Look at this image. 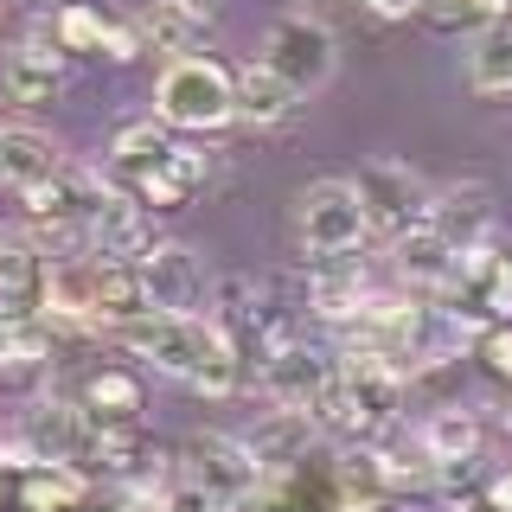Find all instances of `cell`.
Returning <instances> with one entry per match:
<instances>
[{
    "label": "cell",
    "instance_id": "obj_1",
    "mask_svg": "<svg viewBox=\"0 0 512 512\" xmlns=\"http://www.w3.org/2000/svg\"><path fill=\"white\" fill-rule=\"evenodd\" d=\"M154 116L167 128H192V135L237 122V77L218 58H199V52L167 58V71L154 84Z\"/></svg>",
    "mask_w": 512,
    "mask_h": 512
},
{
    "label": "cell",
    "instance_id": "obj_2",
    "mask_svg": "<svg viewBox=\"0 0 512 512\" xmlns=\"http://www.w3.org/2000/svg\"><path fill=\"white\" fill-rule=\"evenodd\" d=\"M372 237V224H365V205L352 180H314L301 186L295 199V244L308 263H333V256H352Z\"/></svg>",
    "mask_w": 512,
    "mask_h": 512
},
{
    "label": "cell",
    "instance_id": "obj_3",
    "mask_svg": "<svg viewBox=\"0 0 512 512\" xmlns=\"http://www.w3.org/2000/svg\"><path fill=\"white\" fill-rule=\"evenodd\" d=\"M256 64L276 71L295 96H314V90L333 84V71H340V45H333V32L320 26L314 13H282V20H269Z\"/></svg>",
    "mask_w": 512,
    "mask_h": 512
},
{
    "label": "cell",
    "instance_id": "obj_4",
    "mask_svg": "<svg viewBox=\"0 0 512 512\" xmlns=\"http://www.w3.org/2000/svg\"><path fill=\"white\" fill-rule=\"evenodd\" d=\"M180 480L205 487L224 512H237L256 487H263V474H256L244 436H224V429H199V436H186V448H180Z\"/></svg>",
    "mask_w": 512,
    "mask_h": 512
},
{
    "label": "cell",
    "instance_id": "obj_5",
    "mask_svg": "<svg viewBox=\"0 0 512 512\" xmlns=\"http://www.w3.org/2000/svg\"><path fill=\"white\" fill-rule=\"evenodd\" d=\"M135 276H141V295H148L154 314H205V301H212V269L180 237H160L135 263Z\"/></svg>",
    "mask_w": 512,
    "mask_h": 512
},
{
    "label": "cell",
    "instance_id": "obj_6",
    "mask_svg": "<svg viewBox=\"0 0 512 512\" xmlns=\"http://www.w3.org/2000/svg\"><path fill=\"white\" fill-rule=\"evenodd\" d=\"M352 192H359V205H365L372 237H404L410 224H423V212H429L423 173H410L404 160H365V167L352 173Z\"/></svg>",
    "mask_w": 512,
    "mask_h": 512
},
{
    "label": "cell",
    "instance_id": "obj_7",
    "mask_svg": "<svg viewBox=\"0 0 512 512\" xmlns=\"http://www.w3.org/2000/svg\"><path fill=\"white\" fill-rule=\"evenodd\" d=\"M256 384H263V397L276 410H301V416H308L320 397L340 384V359L320 352V346H308V340H288V346L269 352V359H256Z\"/></svg>",
    "mask_w": 512,
    "mask_h": 512
},
{
    "label": "cell",
    "instance_id": "obj_8",
    "mask_svg": "<svg viewBox=\"0 0 512 512\" xmlns=\"http://www.w3.org/2000/svg\"><path fill=\"white\" fill-rule=\"evenodd\" d=\"M205 333H212L205 314H141V320H128V327H116V340L135 352V359H148L160 378H186L192 384Z\"/></svg>",
    "mask_w": 512,
    "mask_h": 512
},
{
    "label": "cell",
    "instance_id": "obj_9",
    "mask_svg": "<svg viewBox=\"0 0 512 512\" xmlns=\"http://www.w3.org/2000/svg\"><path fill=\"white\" fill-rule=\"evenodd\" d=\"M244 448H250V461H256L263 480H288V474L308 468V455L320 448V429H314V416H301V410H263L256 429H244Z\"/></svg>",
    "mask_w": 512,
    "mask_h": 512
},
{
    "label": "cell",
    "instance_id": "obj_10",
    "mask_svg": "<svg viewBox=\"0 0 512 512\" xmlns=\"http://www.w3.org/2000/svg\"><path fill=\"white\" fill-rule=\"evenodd\" d=\"M423 224L442 237L448 250H474L493 237V192L480 180H448V186H429V212Z\"/></svg>",
    "mask_w": 512,
    "mask_h": 512
},
{
    "label": "cell",
    "instance_id": "obj_11",
    "mask_svg": "<svg viewBox=\"0 0 512 512\" xmlns=\"http://www.w3.org/2000/svg\"><path fill=\"white\" fill-rule=\"evenodd\" d=\"M160 244L154 218L135 192H103V205L90 212V256H116V263H141Z\"/></svg>",
    "mask_w": 512,
    "mask_h": 512
},
{
    "label": "cell",
    "instance_id": "obj_12",
    "mask_svg": "<svg viewBox=\"0 0 512 512\" xmlns=\"http://www.w3.org/2000/svg\"><path fill=\"white\" fill-rule=\"evenodd\" d=\"M141 39H148V52H167V58H192V45L212 32V7L205 0H148V7L135 13Z\"/></svg>",
    "mask_w": 512,
    "mask_h": 512
},
{
    "label": "cell",
    "instance_id": "obj_13",
    "mask_svg": "<svg viewBox=\"0 0 512 512\" xmlns=\"http://www.w3.org/2000/svg\"><path fill=\"white\" fill-rule=\"evenodd\" d=\"M39 288H45L39 244L0 231V320H39Z\"/></svg>",
    "mask_w": 512,
    "mask_h": 512
},
{
    "label": "cell",
    "instance_id": "obj_14",
    "mask_svg": "<svg viewBox=\"0 0 512 512\" xmlns=\"http://www.w3.org/2000/svg\"><path fill=\"white\" fill-rule=\"evenodd\" d=\"M64 173V148L45 128H0V180L13 192H32Z\"/></svg>",
    "mask_w": 512,
    "mask_h": 512
},
{
    "label": "cell",
    "instance_id": "obj_15",
    "mask_svg": "<svg viewBox=\"0 0 512 512\" xmlns=\"http://www.w3.org/2000/svg\"><path fill=\"white\" fill-rule=\"evenodd\" d=\"M173 154V128L160 122V116H135V122H122L116 128V141H109V192H122V180H135V173H148L160 167V160Z\"/></svg>",
    "mask_w": 512,
    "mask_h": 512
},
{
    "label": "cell",
    "instance_id": "obj_16",
    "mask_svg": "<svg viewBox=\"0 0 512 512\" xmlns=\"http://www.w3.org/2000/svg\"><path fill=\"white\" fill-rule=\"evenodd\" d=\"M461 64H468V90L474 96H512V20L474 26Z\"/></svg>",
    "mask_w": 512,
    "mask_h": 512
},
{
    "label": "cell",
    "instance_id": "obj_17",
    "mask_svg": "<svg viewBox=\"0 0 512 512\" xmlns=\"http://www.w3.org/2000/svg\"><path fill=\"white\" fill-rule=\"evenodd\" d=\"M391 269L410 288H448L455 282V250H448L429 224H410L404 237H391Z\"/></svg>",
    "mask_w": 512,
    "mask_h": 512
},
{
    "label": "cell",
    "instance_id": "obj_18",
    "mask_svg": "<svg viewBox=\"0 0 512 512\" xmlns=\"http://www.w3.org/2000/svg\"><path fill=\"white\" fill-rule=\"evenodd\" d=\"M416 448H423L429 461H480V416L461 410V404H436L423 416V429H416Z\"/></svg>",
    "mask_w": 512,
    "mask_h": 512
},
{
    "label": "cell",
    "instance_id": "obj_19",
    "mask_svg": "<svg viewBox=\"0 0 512 512\" xmlns=\"http://www.w3.org/2000/svg\"><path fill=\"white\" fill-rule=\"evenodd\" d=\"M90 500V474L77 461H39L20 474V512H77Z\"/></svg>",
    "mask_w": 512,
    "mask_h": 512
},
{
    "label": "cell",
    "instance_id": "obj_20",
    "mask_svg": "<svg viewBox=\"0 0 512 512\" xmlns=\"http://www.w3.org/2000/svg\"><path fill=\"white\" fill-rule=\"evenodd\" d=\"M58 90H64V58L26 52V45L0 58V96H7V103L39 109V103H58Z\"/></svg>",
    "mask_w": 512,
    "mask_h": 512
},
{
    "label": "cell",
    "instance_id": "obj_21",
    "mask_svg": "<svg viewBox=\"0 0 512 512\" xmlns=\"http://www.w3.org/2000/svg\"><path fill=\"white\" fill-rule=\"evenodd\" d=\"M77 404H84L96 423H141V378L122 372V365H103V372L84 378Z\"/></svg>",
    "mask_w": 512,
    "mask_h": 512
},
{
    "label": "cell",
    "instance_id": "obj_22",
    "mask_svg": "<svg viewBox=\"0 0 512 512\" xmlns=\"http://www.w3.org/2000/svg\"><path fill=\"white\" fill-rule=\"evenodd\" d=\"M301 96L282 84L276 71H263V64H250V71H237V122H256V128H276L295 116Z\"/></svg>",
    "mask_w": 512,
    "mask_h": 512
},
{
    "label": "cell",
    "instance_id": "obj_23",
    "mask_svg": "<svg viewBox=\"0 0 512 512\" xmlns=\"http://www.w3.org/2000/svg\"><path fill=\"white\" fill-rule=\"evenodd\" d=\"M205 327H212V320H205ZM244 365H250V359L212 327V333H205L199 365H192V391H205V397H237V384H244Z\"/></svg>",
    "mask_w": 512,
    "mask_h": 512
},
{
    "label": "cell",
    "instance_id": "obj_24",
    "mask_svg": "<svg viewBox=\"0 0 512 512\" xmlns=\"http://www.w3.org/2000/svg\"><path fill=\"white\" fill-rule=\"evenodd\" d=\"M52 26H58V45H64V52H103V26H109V13L84 7V0H64V7L52 13Z\"/></svg>",
    "mask_w": 512,
    "mask_h": 512
},
{
    "label": "cell",
    "instance_id": "obj_25",
    "mask_svg": "<svg viewBox=\"0 0 512 512\" xmlns=\"http://www.w3.org/2000/svg\"><path fill=\"white\" fill-rule=\"evenodd\" d=\"M160 173H167V180L180 186V192H192V186H205V173H212V160H205L199 148H180V141H173V154L160 160Z\"/></svg>",
    "mask_w": 512,
    "mask_h": 512
},
{
    "label": "cell",
    "instance_id": "obj_26",
    "mask_svg": "<svg viewBox=\"0 0 512 512\" xmlns=\"http://www.w3.org/2000/svg\"><path fill=\"white\" fill-rule=\"evenodd\" d=\"M141 52H148V39H141L135 20H109V26H103V58H109V64H135Z\"/></svg>",
    "mask_w": 512,
    "mask_h": 512
},
{
    "label": "cell",
    "instance_id": "obj_27",
    "mask_svg": "<svg viewBox=\"0 0 512 512\" xmlns=\"http://www.w3.org/2000/svg\"><path fill=\"white\" fill-rule=\"evenodd\" d=\"M480 359H487L493 378H512V320H500V327L480 333Z\"/></svg>",
    "mask_w": 512,
    "mask_h": 512
},
{
    "label": "cell",
    "instance_id": "obj_28",
    "mask_svg": "<svg viewBox=\"0 0 512 512\" xmlns=\"http://www.w3.org/2000/svg\"><path fill=\"white\" fill-rule=\"evenodd\" d=\"M160 512H224L205 487H192V480H173L167 493H160Z\"/></svg>",
    "mask_w": 512,
    "mask_h": 512
},
{
    "label": "cell",
    "instance_id": "obj_29",
    "mask_svg": "<svg viewBox=\"0 0 512 512\" xmlns=\"http://www.w3.org/2000/svg\"><path fill=\"white\" fill-rule=\"evenodd\" d=\"M365 7H372L378 20H410V13H423V0H365Z\"/></svg>",
    "mask_w": 512,
    "mask_h": 512
},
{
    "label": "cell",
    "instance_id": "obj_30",
    "mask_svg": "<svg viewBox=\"0 0 512 512\" xmlns=\"http://www.w3.org/2000/svg\"><path fill=\"white\" fill-rule=\"evenodd\" d=\"M39 7H52V13H58V7H64V0H39Z\"/></svg>",
    "mask_w": 512,
    "mask_h": 512
},
{
    "label": "cell",
    "instance_id": "obj_31",
    "mask_svg": "<svg viewBox=\"0 0 512 512\" xmlns=\"http://www.w3.org/2000/svg\"><path fill=\"white\" fill-rule=\"evenodd\" d=\"M0 20H7V0H0Z\"/></svg>",
    "mask_w": 512,
    "mask_h": 512
}]
</instances>
